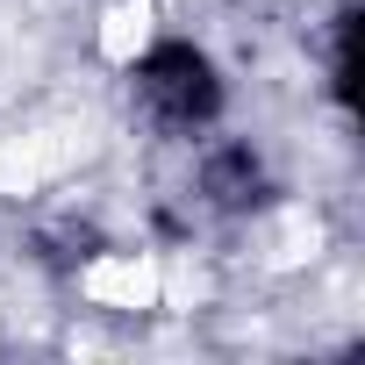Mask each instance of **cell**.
Instances as JSON below:
<instances>
[{"label":"cell","mask_w":365,"mask_h":365,"mask_svg":"<svg viewBox=\"0 0 365 365\" xmlns=\"http://www.w3.org/2000/svg\"><path fill=\"white\" fill-rule=\"evenodd\" d=\"M358 0H344V8L329 15V43H322V65H329V101L351 115L358 108Z\"/></svg>","instance_id":"cell-3"},{"label":"cell","mask_w":365,"mask_h":365,"mask_svg":"<svg viewBox=\"0 0 365 365\" xmlns=\"http://www.w3.org/2000/svg\"><path fill=\"white\" fill-rule=\"evenodd\" d=\"M194 194H201V208H215V215H258L279 187H272V165H265L258 143L222 136V143H208L201 165H194Z\"/></svg>","instance_id":"cell-2"},{"label":"cell","mask_w":365,"mask_h":365,"mask_svg":"<svg viewBox=\"0 0 365 365\" xmlns=\"http://www.w3.org/2000/svg\"><path fill=\"white\" fill-rule=\"evenodd\" d=\"M129 108L158 136H201L222 122L230 86H222V65L194 36H158L150 51L129 58Z\"/></svg>","instance_id":"cell-1"}]
</instances>
